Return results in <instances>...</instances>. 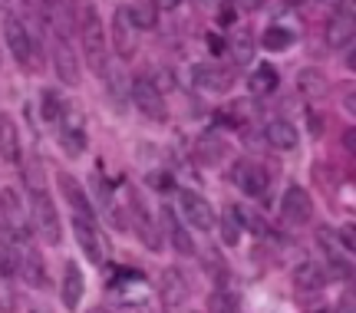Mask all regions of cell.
Listing matches in <instances>:
<instances>
[{
  "instance_id": "1",
  "label": "cell",
  "mask_w": 356,
  "mask_h": 313,
  "mask_svg": "<svg viewBox=\"0 0 356 313\" xmlns=\"http://www.w3.org/2000/svg\"><path fill=\"white\" fill-rule=\"evenodd\" d=\"M30 221H33V231L43 244L56 248L63 241V225H60V211L53 198L43 191V188H33V198H30Z\"/></svg>"
},
{
  "instance_id": "2",
  "label": "cell",
  "mask_w": 356,
  "mask_h": 313,
  "mask_svg": "<svg viewBox=\"0 0 356 313\" xmlns=\"http://www.w3.org/2000/svg\"><path fill=\"white\" fill-rule=\"evenodd\" d=\"M79 30H83V50H86L89 66L96 73H102L106 70V30H102L99 13L92 10V7L83 10V26Z\"/></svg>"
},
{
  "instance_id": "3",
  "label": "cell",
  "mask_w": 356,
  "mask_h": 313,
  "mask_svg": "<svg viewBox=\"0 0 356 313\" xmlns=\"http://www.w3.org/2000/svg\"><path fill=\"white\" fill-rule=\"evenodd\" d=\"M3 43L10 47V53L17 56L20 66L37 70V60H33V40H30V33H26L24 20H20V17H13V13L3 17Z\"/></svg>"
},
{
  "instance_id": "4",
  "label": "cell",
  "mask_w": 356,
  "mask_h": 313,
  "mask_svg": "<svg viewBox=\"0 0 356 313\" xmlns=\"http://www.w3.org/2000/svg\"><path fill=\"white\" fill-rule=\"evenodd\" d=\"M139 26L132 24V17H129V7H119L113 13V50L119 60H132L136 53H139Z\"/></svg>"
},
{
  "instance_id": "5",
  "label": "cell",
  "mask_w": 356,
  "mask_h": 313,
  "mask_svg": "<svg viewBox=\"0 0 356 313\" xmlns=\"http://www.w3.org/2000/svg\"><path fill=\"white\" fill-rule=\"evenodd\" d=\"M178 214H181L191 227H198V231H211V227H215V211H211L208 198H202V195L191 191V188H181V191H178Z\"/></svg>"
},
{
  "instance_id": "6",
  "label": "cell",
  "mask_w": 356,
  "mask_h": 313,
  "mask_svg": "<svg viewBox=\"0 0 356 313\" xmlns=\"http://www.w3.org/2000/svg\"><path fill=\"white\" fill-rule=\"evenodd\" d=\"M356 37V13H353V0H340L337 13L330 17V26H327V43L330 50H343L350 47Z\"/></svg>"
},
{
  "instance_id": "7",
  "label": "cell",
  "mask_w": 356,
  "mask_h": 313,
  "mask_svg": "<svg viewBox=\"0 0 356 313\" xmlns=\"http://www.w3.org/2000/svg\"><path fill=\"white\" fill-rule=\"evenodd\" d=\"M132 102L139 106V113L145 115V119H152V122H165V99H162V93H159V86H155L152 79H145V76H139L136 83H132Z\"/></svg>"
},
{
  "instance_id": "8",
  "label": "cell",
  "mask_w": 356,
  "mask_h": 313,
  "mask_svg": "<svg viewBox=\"0 0 356 313\" xmlns=\"http://www.w3.org/2000/svg\"><path fill=\"white\" fill-rule=\"evenodd\" d=\"M159 297H162V307L165 313H185L188 307V284L178 271H162L159 277Z\"/></svg>"
},
{
  "instance_id": "9",
  "label": "cell",
  "mask_w": 356,
  "mask_h": 313,
  "mask_svg": "<svg viewBox=\"0 0 356 313\" xmlns=\"http://www.w3.org/2000/svg\"><path fill=\"white\" fill-rule=\"evenodd\" d=\"M129 225L136 227L139 241L149 250H162V248H165V244L159 241V231H155L152 218H149V211L142 208V201H139V195H136V191H129Z\"/></svg>"
},
{
  "instance_id": "10",
  "label": "cell",
  "mask_w": 356,
  "mask_h": 313,
  "mask_svg": "<svg viewBox=\"0 0 356 313\" xmlns=\"http://www.w3.org/2000/svg\"><path fill=\"white\" fill-rule=\"evenodd\" d=\"M280 214L291 225H304V221H310V214H314V201H310V195L300 185H291L284 191V198H280Z\"/></svg>"
},
{
  "instance_id": "11",
  "label": "cell",
  "mask_w": 356,
  "mask_h": 313,
  "mask_svg": "<svg viewBox=\"0 0 356 313\" xmlns=\"http://www.w3.org/2000/svg\"><path fill=\"white\" fill-rule=\"evenodd\" d=\"M83 294H86V277H83L76 261H66L63 284H60V300H63L66 310H76L79 303H83Z\"/></svg>"
},
{
  "instance_id": "12",
  "label": "cell",
  "mask_w": 356,
  "mask_h": 313,
  "mask_svg": "<svg viewBox=\"0 0 356 313\" xmlns=\"http://www.w3.org/2000/svg\"><path fill=\"white\" fill-rule=\"evenodd\" d=\"M60 191H63V198H66V204L73 208V214L76 218H86V221H96V204L89 201V195L83 191V185H79L73 175H60Z\"/></svg>"
},
{
  "instance_id": "13",
  "label": "cell",
  "mask_w": 356,
  "mask_h": 313,
  "mask_svg": "<svg viewBox=\"0 0 356 313\" xmlns=\"http://www.w3.org/2000/svg\"><path fill=\"white\" fill-rule=\"evenodd\" d=\"M73 234H76V244L86 254V261L102 264V238H99V231H96V221H86V218L73 214Z\"/></svg>"
},
{
  "instance_id": "14",
  "label": "cell",
  "mask_w": 356,
  "mask_h": 313,
  "mask_svg": "<svg viewBox=\"0 0 356 313\" xmlns=\"http://www.w3.org/2000/svg\"><path fill=\"white\" fill-rule=\"evenodd\" d=\"M53 66H56V76L63 79L66 86H79V60L73 47H70V40L56 37V43H53Z\"/></svg>"
},
{
  "instance_id": "15",
  "label": "cell",
  "mask_w": 356,
  "mask_h": 313,
  "mask_svg": "<svg viewBox=\"0 0 356 313\" xmlns=\"http://www.w3.org/2000/svg\"><path fill=\"white\" fill-rule=\"evenodd\" d=\"M231 178H234V185L241 188L244 195H251V198H261L267 191V172L257 162H238Z\"/></svg>"
},
{
  "instance_id": "16",
  "label": "cell",
  "mask_w": 356,
  "mask_h": 313,
  "mask_svg": "<svg viewBox=\"0 0 356 313\" xmlns=\"http://www.w3.org/2000/svg\"><path fill=\"white\" fill-rule=\"evenodd\" d=\"M162 227H165L168 244H172L178 254H185V257H191V254H195V241L188 238V231H185V225H181L178 211H172L168 204L162 208Z\"/></svg>"
},
{
  "instance_id": "17",
  "label": "cell",
  "mask_w": 356,
  "mask_h": 313,
  "mask_svg": "<svg viewBox=\"0 0 356 313\" xmlns=\"http://www.w3.org/2000/svg\"><path fill=\"white\" fill-rule=\"evenodd\" d=\"M195 83L208 93H228L234 86V76L231 70H221L215 63H202V66H195Z\"/></svg>"
},
{
  "instance_id": "18",
  "label": "cell",
  "mask_w": 356,
  "mask_h": 313,
  "mask_svg": "<svg viewBox=\"0 0 356 313\" xmlns=\"http://www.w3.org/2000/svg\"><path fill=\"white\" fill-rule=\"evenodd\" d=\"M264 138H267V145H270V149L291 152V149H297L300 132H297V129H293V122H287V119H274V122H267Z\"/></svg>"
},
{
  "instance_id": "19",
  "label": "cell",
  "mask_w": 356,
  "mask_h": 313,
  "mask_svg": "<svg viewBox=\"0 0 356 313\" xmlns=\"http://www.w3.org/2000/svg\"><path fill=\"white\" fill-rule=\"evenodd\" d=\"M0 159L20 162V129H17L10 113H0Z\"/></svg>"
},
{
  "instance_id": "20",
  "label": "cell",
  "mask_w": 356,
  "mask_h": 313,
  "mask_svg": "<svg viewBox=\"0 0 356 313\" xmlns=\"http://www.w3.org/2000/svg\"><path fill=\"white\" fill-rule=\"evenodd\" d=\"M20 244L7 227H0V277H17L20 274Z\"/></svg>"
},
{
  "instance_id": "21",
  "label": "cell",
  "mask_w": 356,
  "mask_h": 313,
  "mask_svg": "<svg viewBox=\"0 0 356 313\" xmlns=\"http://www.w3.org/2000/svg\"><path fill=\"white\" fill-rule=\"evenodd\" d=\"M293 284H297V290H304V294H320L323 284H327V274L320 271V264L304 261L293 271Z\"/></svg>"
},
{
  "instance_id": "22",
  "label": "cell",
  "mask_w": 356,
  "mask_h": 313,
  "mask_svg": "<svg viewBox=\"0 0 356 313\" xmlns=\"http://www.w3.org/2000/svg\"><path fill=\"white\" fill-rule=\"evenodd\" d=\"M277 70L270 66V63H257L254 73H251V79H248V89L254 93V96H267V93H274L277 89Z\"/></svg>"
},
{
  "instance_id": "23",
  "label": "cell",
  "mask_w": 356,
  "mask_h": 313,
  "mask_svg": "<svg viewBox=\"0 0 356 313\" xmlns=\"http://www.w3.org/2000/svg\"><path fill=\"white\" fill-rule=\"evenodd\" d=\"M20 274L26 277V284H33V287H47V267H43V257H40L37 250L26 248L20 254Z\"/></svg>"
},
{
  "instance_id": "24",
  "label": "cell",
  "mask_w": 356,
  "mask_h": 313,
  "mask_svg": "<svg viewBox=\"0 0 356 313\" xmlns=\"http://www.w3.org/2000/svg\"><path fill=\"white\" fill-rule=\"evenodd\" d=\"M225 142L215 136V132H204L202 138H198V145H195V155L202 159L204 165H218V162H225Z\"/></svg>"
},
{
  "instance_id": "25",
  "label": "cell",
  "mask_w": 356,
  "mask_h": 313,
  "mask_svg": "<svg viewBox=\"0 0 356 313\" xmlns=\"http://www.w3.org/2000/svg\"><path fill=\"white\" fill-rule=\"evenodd\" d=\"M102 76H106V89H109V99H113V106L122 113L126 109V93H129V86H126V76L122 73H113L109 66L102 70Z\"/></svg>"
},
{
  "instance_id": "26",
  "label": "cell",
  "mask_w": 356,
  "mask_h": 313,
  "mask_svg": "<svg viewBox=\"0 0 356 313\" xmlns=\"http://www.w3.org/2000/svg\"><path fill=\"white\" fill-rule=\"evenodd\" d=\"M129 17H132V24L139 26V30H155L159 7H155L152 0H142V3H136V7H129Z\"/></svg>"
},
{
  "instance_id": "27",
  "label": "cell",
  "mask_w": 356,
  "mask_h": 313,
  "mask_svg": "<svg viewBox=\"0 0 356 313\" xmlns=\"http://www.w3.org/2000/svg\"><path fill=\"white\" fill-rule=\"evenodd\" d=\"M261 43H264V50L280 53V50H287V47H293V33L287 26H267Z\"/></svg>"
},
{
  "instance_id": "28",
  "label": "cell",
  "mask_w": 356,
  "mask_h": 313,
  "mask_svg": "<svg viewBox=\"0 0 356 313\" xmlns=\"http://www.w3.org/2000/svg\"><path fill=\"white\" fill-rule=\"evenodd\" d=\"M297 86H300V93L310 96V99H317V96L327 93V83H323V73H320V70H304V73L297 76Z\"/></svg>"
},
{
  "instance_id": "29",
  "label": "cell",
  "mask_w": 356,
  "mask_h": 313,
  "mask_svg": "<svg viewBox=\"0 0 356 313\" xmlns=\"http://www.w3.org/2000/svg\"><path fill=\"white\" fill-rule=\"evenodd\" d=\"M221 241L228 248H238V241H241V221H238L234 208H228V211L221 214Z\"/></svg>"
},
{
  "instance_id": "30",
  "label": "cell",
  "mask_w": 356,
  "mask_h": 313,
  "mask_svg": "<svg viewBox=\"0 0 356 313\" xmlns=\"http://www.w3.org/2000/svg\"><path fill=\"white\" fill-rule=\"evenodd\" d=\"M60 109H63L60 93H56V89H43V93H40V115H43L47 122H56V119H60Z\"/></svg>"
},
{
  "instance_id": "31",
  "label": "cell",
  "mask_w": 356,
  "mask_h": 313,
  "mask_svg": "<svg viewBox=\"0 0 356 313\" xmlns=\"http://www.w3.org/2000/svg\"><path fill=\"white\" fill-rule=\"evenodd\" d=\"M231 53H234V63H251V56H254V40H251V33H238V37L231 40Z\"/></svg>"
},
{
  "instance_id": "32",
  "label": "cell",
  "mask_w": 356,
  "mask_h": 313,
  "mask_svg": "<svg viewBox=\"0 0 356 313\" xmlns=\"http://www.w3.org/2000/svg\"><path fill=\"white\" fill-rule=\"evenodd\" d=\"M208 313H238V303H234L228 290H215L208 297Z\"/></svg>"
},
{
  "instance_id": "33",
  "label": "cell",
  "mask_w": 356,
  "mask_h": 313,
  "mask_svg": "<svg viewBox=\"0 0 356 313\" xmlns=\"http://www.w3.org/2000/svg\"><path fill=\"white\" fill-rule=\"evenodd\" d=\"M234 214H238V221H241V227H251L254 234H270V227H267L254 211H244V208H234Z\"/></svg>"
},
{
  "instance_id": "34",
  "label": "cell",
  "mask_w": 356,
  "mask_h": 313,
  "mask_svg": "<svg viewBox=\"0 0 356 313\" xmlns=\"http://www.w3.org/2000/svg\"><path fill=\"white\" fill-rule=\"evenodd\" d=\"M149 185H152L155 191H168L175 182H172V175H165V172H155V175H149Z\"/></svg>"
},
{
  "instance_id": "35",
  "label": "cell",
  "mask_w": 356,
  "mask_h": 313,
  "mask_svg": "<svg viewBox=\"0 0 356 313\" xmlns=\"http://www.w3.org/2000/svg\"><path fill=\"white\" fill-rule=\"evenodd\" d=\"M330 313H356V307H353V297H350V294H343V297L337 300V307H333Z\"/></svg>"
},
{
  "instance_id": "36",
  "label": "cell",
  "mask_w": 356,
  "mask_h": 313,
  "mask_svg": "<svg viewBox=\"0 0 356 313\" xmlns=\"http://www.w3.org/2000/svg\"><path fill=\"white\" fill-rule=\"evenodd\" d=\"M353 234H356L353 227H343V231H340V248H343V250H353L356 248V238H353Z\"/></svg>"
},
{
  "instance_id": "37",
  "label": "cell",
  "mask_w": 356,
  "mask_h": 313,
  "mask_svg": "<svg viewBox=\"0 0 356 313\" xmlns=\"http://www.w3.org/2000/svg\"><path fill=\"white\" fill-rule=\"evenodd\" d=\"M264 0H238V10H257Z\"/></svg>"
},
{
  "instance_id": "38",
  "label": "cell",
  "mask_w": 356,
  "mask_h": 313,
  "mask_svg": "<svg viewBox=\"0 0 356 313\" xmlns=\"http://www.w3.org/2000/svg\"><path fill=\"white\" fill-rule=\"evenodd\" d=\"M155 7H159V10H175L178 7V0H152Z\"/></svg>"
},
{
  "instance_id": "39",
  "label": "cell",
  "mask_w": 356,
  "mask_h": 313,
  "mask_svg": "<svg viewBox=\"0 0 356 313\" xmlns=\"http://www.w3.org/2000/svg\"><path fill=\"white\" fill-rule=\"evenodd\" d=\"M195 3H198L202 10H215V7H218V3H221V0H195Z\"/></svg>"
},
{
  "instance_id": "40",
  "label": "cell",
  "mask_w": 356,
  "mask_h": 313,
  "mask_svg": "<svg viewBox=\"0 0 356 313\" xmlns=\"http://www.w3.org/2000/svg\"><path fill=\"white\" fill-rule=\"evenodd\" d=\"M343 142H346V149H350V152H356V136H353V129L346 132V138H343Z\"/></svg>"
},
{
  "instance_id": "41",
  "label": "cell",
  "mask_w": 356,
  "mask_h": 313,
  "mask_svg": "<svg viewBox=\"0 0 356 313\" xmlns=\"http://www.w3.org/2000/svg\"><path fill=\"white\" fill-rule=\"evenodd\" d=\"M92 313H109V310H92Z\"/></svg>"
},
{
  "instance_id": "42",
  "label": "cell",
  "mask_w": 356,
  "mask_h": 313,
  "mask_svg": "<svg viewBox=\"0 0 356 313\" xmlns=\"http://www.w3.org/2000/svg\"><path fill=\"white\" fill-rule=\"evenodd\" d=\"M287 3H300V0H287Z\"/></svg>"
}]
</instances>
